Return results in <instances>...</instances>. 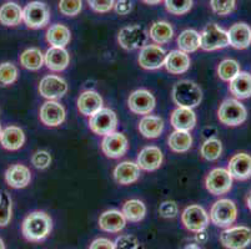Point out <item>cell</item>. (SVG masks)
<instances>
[{
    "label": "cell",
    "mask_w": 251,
    "mask_h": 249,
    "mask_svg": "<svg viewBox=\"0 0 251 249\" xmlns=\"http://www.w3.org/2000/svg\"><path fill=\"white\" fill-rule=\"evenodd\" d=\"M52 230V221L45 212H31L22 225L23 236L26 241L39 243L49 237Z\"/></svg>",
    "instance_id": "obj_1"
},
{
    "label": "cell",
    "mask_w": 251,
    "mask_h": 249,
    "mask_svg": "<svg viewBox=\"0 0 251 249\" xmlns=\"http://www.w3.org/2000/svg\"><path fill=\"white\" fill-rule=\"evenodd\" d=\"M171 96H173V101L175 102V105H177V107L193 109L201 102L202 91L195 82L190 80H182L175 84Z\"/></svg>",
    "instance_id": "obj_2"
},
{
    "label": "cell",
    "mask_w": 251,
    "mask_h": 249,
    "mask_svg": "<svg viewBox=\"0 0 251 249\" xmlns=\"http://www.w3.org/2000/svg\"><path fill=\"white\" fill-rule=\"evenodd\" d=\"M218 118L226 126H240L248 118V110L239 100L226 99L219 107Z\"/></svg>",
    "instance_id": "obj_3"
},
{
    "label": "cell",
    "mask_w": 251,
    "mask_h": 249,
    "mask_svg": "<svg viewBox=\"0 0 251 249\" xmlns=\"http://www.w3.org/2000/svg\"><path fill=\"white\" fill-rule=\"evenodd\" d=\"M209 218L216 227H231V225H234L237 218L236 204L231 200H227V198L216 201L213 207H211Z\"/></svg>",
    "instance_id": "obj_4"
},
{
    "label": "cell",
    "mask_w": 251,
    "mask_h": 249,
    "mask_svg": "<svg viewBox=\"0 0 251 249\" xmlns=\"http://www.w3.org/2000/svg\"><path fill=\"white\" fill-rule=\"evenodd\" d=\"M229 46V38L227 31L218 24H209L204 27L200 34V47L205 51H214V50L224 49Z\"/></svg>",
    "instance_id": "obj_5"
},
{
    "label": "cell",
    "mask_w": 251,
    "mask_h": 249,
    "mask_svg": "<svg viewBox=\"0 0 251 249\" xmlns=\"http://www.w3.org/2000/svg\"><path fill=\"white\" fill-rule=\"evenodd\" d=\"M220 242L226 249H245L251 243V229L245 226H236L224 229Z\"/></svg>",
    "instance_id": "obj_6"
},
{
    "label": "cell",
    "mask_w": 251,
    "mask_h": 249,
    "mask_svg": "<svg viewBox=\"0 0 251 249\" xmlns=\"http://www.w3.org/2000/svg\"><path fill=\"white\" fill-rule=\"evenodd\" d=\"M50 19L49 8L43 1H31L23 9V22L30 29H42Z\"/></svg>",
    "instance_id": "obj_7"
},
{
    "label": "cell",
    "mask_w": 251,
    "mask_h": 249,
    "mask_svg": "<svg viewBox=\"0 0 251 249\" xmlns=\"http://www.w3.org/2000/svg\"><path fill=\"white\" fill-rule=\"evenodd\" d=\"M116 126H118V116L110 109L102 107L98 113L90 116V120H89V127L91 131L100 136H106L115 132Z\"/></svg>",
    "instance_id": "obj_8"
},
{
    "label": "cell",
    "mask_w": 251,
    "mask_h": 249,
    "mask_svg": "<svg viewBox=\"0 0 251 249\" xmlns=\"http://www.w3.org/2000/svg\"><path fill=\"white\" fill-rule=\"evenodd\" d=\"M205 187L213 196H223L230 192L232 177L227 168H214L205 178Z\"/></svg>",
    "instance_id": "obj_9"
},
{
    "label": "cell",
    "mask_w": 251,
    "mask_h": 249,
    "mask_svg": "<svg viewBox=\"0 0 251 249\" xmlns=\"http://www.w3.org/2000/svg\"><path fill=\"white\" fill-rule=\"evenodd\" d=\"M209 214L199 204L189 205L181 214V222L184 227L194 233L204 232L209 225Z\"/></svg>",
    "instance_id": "obj_10"
},
{
    "label": "cell",
    "mask_w": 251,
    "mask_h": 249,
    "mask_svg": "<svg viewBox=\"0 0 251 249\" xmlns=\"http://www.w3.org/2000/svg\"><path fill=\"white\" fill-rule=\"evenodd\" d=\"M148 40L147 31L140 25H129L119 31L118 43L123 49L131 51L145 46Z\"/></svg>",
    "instance_id": "obj_11"
},
{
    "label": "cell",
    "mask_w": 251,
    "mask_h": 249,
    "mask_svg": "<svg viewBox=\"0 0 251 249\" xmlns=\"http://www.w3.org/2000/svg\"><path fill=\"white\" fill-rule=\"evenodd\" d=\"M166 51L159 45H145L139 54V65L147 70H156L164 66Z\"/></svg>",
    "instance_id": "obj_12"
},
{
    "label": "cell",
    "mask_w": 251,
    "mask_h": 249,
    "mask_svg": "<svg viewBox=\"0 0 251 249\" xmlns=\"http://www.w3.org/2000/svg\"><path fill=\"white\" fill-rule=\"evenodd\" d=\"M39 92L48 100L61 99L68 92V84L56 75H48L39 84Z\"/></svg>",
    "instance_id": "obj_13"
},
{
    "label": "cell",
    "mask_w": 251,
    "mask_h": 249,
    "mask_svg": "<svg viewBox=\"0 0 251 249\" xmlns=\"http://www.w3.org/2000/svg\"><path fill=\"white\" fill-rule=\"evenodd\" d=\"M129 143L125 135L120 132H113L104 136L101 142V150L109 158H120L126 154Z\"/></svg>",
    "instance_id": "obj_14"
},
{
    "label": "cell",
    "mask_w": 251,
    "mask_h": 249,
    "mask_svg": "<svg viewBox=\"0 0 251 249\" xmlns=\"http://www.w3.org/2000/svg\"><path fill=\"white\" fill-rule=\"evenodd\" d=\"M155 97L150 91L148 90H136L129 96L127 106L130 111L138 115H149L155 109Z\"/></svg>",
    "instance_id": "obj_15"
},
{
    "label": "cell",
    "mask_w": 251,
    "mask_h": 249,
    "mask_svg": "<svg viewBox=\"0 0 251 249\" xmlns=\"http://www.w3.org/2000/svg\"><path fill=\"white\" fill-rule=\"evenodd\" d=\"M65 109L55 100H49L40 109V121L48 127L60 126L65 121Z\"/></svg>",
    "instance_id": "obj_16"
},
{
    "label": "cell",
    "mask_w": 251,
    "mask_h": 249,
    "mask_svg": "<svg viewBox=\"0 0 251 249\" xmlns=\"http://www.w3.org/2000/svg\"><path fill=\"white\" fill-rule=\"evenodd\" d=\"M227 171L232 180L246 181L251 177V156L245 152L236 154L230 158Z\"/></svg>",
    "instance_id": "obj_17"
},
{
    "label": "cell",
    "mask_w": 251,
    "mask_h": 249,
    "mask_svg": "<svg viewBox=\"0 0 251 249\" xmlns=\"http://www.w3.org/2000/svg\"><path fill=\"white\" fill-rule=\"evenodd\" d=\"M5 182L11 188H25L31 181V172L26 166L15 163L5 171Z\"/></svg>",
    "instance_id": "obj_18"
},
{
    "label": "cell",
    "mask_w": 251,
    "mask_h": 249,
    "mask_svg": "<svg viewBox=\"0 0 251 249\" xmlns=\"http://www.w3.org/2000/svg\"><path fill=\"white\" fill-rule=\"evenodd\" d=\"M229 45L237 50L248 49L251 44V27L246 23H236L227 30Z\"/></svg>",
    "instance_id": "obj_19"
},
{
    "label": "cell",
    "mask_w": 251,
    "mask_h": 249,
    "mask_svg": "<svg viewBox=\"0 0 251 249\" xmlns=\"http://www.w3.org/2000/svg\"><path fill=\"white\" fill-rule=\"evenodd\" d=\"M139 168L144 171H155L163 163V152L156 146H148L140 151L138 156Z\"/></svg>",
    "instance_id": "obj_20"
},
{
    "label": "cell",
    "mask_w": 251,
    "mask_h": 249,
    "mask_svg": "<svg viewBox=\"0 0 251 249\" xmlns=\"http://www.w3.org/2000/svg\"><path fill=\"white\" fill-rule=\"evenodd\" d=\"M44 63L51 71H63L70 63V55L65 47L51 46L44 55Z\"/></svg>",
    "instance_id": "obj_21"
},
{
    "label": "cell",
    "mask_w": 251,
    "mask_h": 249,
    "mask_svg": "<svg viewBox=\"0 0 251 249\" xmlns=\"http://www.w3.org/2000/svg\"><path fill=\"white\" fill-rule=\"evenodd\" d=\"M125 225H126V219H125L124 214L123 212L116 211V209L105 211L99 217V227L104 232L119 233L124 229Z\"/></svg>",
    "instance_id": "obj_22"
},
{
    "label": "cell",
    "mask_w": 251,
    "mask_h": 249,
    "mask_svg": "<svg viewBox=\"0 0 251 249\" xmlns=\"http://www.w3.org/2000/svg\"><path fill=\"white\" fill-rule=\"evenodd\" d=\"M100 109H102V99L97 91H84L79 96V99H77V110H79V113L81 115L90 117L95 113H98Z\"/></svg>",
    "instance_id": "obj_23"
},
{
    "label": "cell",
    "mask_w": 251,
    "mask_h": 249,
    "mask_svg": "<svg viewBox=\"0 0 251 249\" xmlns=\"http://www.w3.org/2000/svg\"><path fill=\"white\" fill-rule=\"evenodd\" d=\"M140 177V168L138 163L130 161H124L119 163L114 170V178L119 184L127 186L136 182Z\"/></svg>",
    "instance_id": "obj_24"
},
{
    "label": "cell",
    "mask_w": 251,
    "mask_h": 249,
    "mask_svg": "<svg viewBox=\"0 0 251 249\" xmlns=\"http://www.w3.org/2000/svg\"><path fill=\"white\" fill-rule=\"evenodd\" d=\"M190 64V58L186 52H182L180 50H173L169 54H166L164 66L170 74L180 75L188 71Z\"/></svg>",
    "instance_id": "obj_25"
},
{
    "label": "cell",
    "mask_w": 251,
    "mask_h": 249,
    "mask_svg": "<svg viewBox=\"0 0 251 249\" xmlns=\"http://www.w3.org/2000/svg\"><path fill=\"white\" fill-rule=\"evenodd\" d=\"M229 91L236 100H245L251 97V75L240 71L230 81Z\"/></svg>",
    "instance_id": "obj_26"
},
{
    "label": "cell",
    "mask_w": 251,
    "mask_h": 249,
    "mask_svg": "<svg viewBox=\"0 0 251 249\" xmlns=\"http://www.w3.org/2000/svg\"><path fill=\"white\" fill-rule=\"evenodd\" d=\"M171 125L175 130L179 131H190L196 125V115L193 109H186V107H177L173 111L171 115Z\"/></svg>",
    "instance_id": "obj_27"
},
{
    "label": "cell",
    "mask_w": 251,
    "mask_h": 249,
    "mask_svg": "<svg viewBox=\"0 0 251 249\" xmlns=\"http://www.w3.org/2000/svg\"><path fill=\"white\" fill-rule=\"evenodd\" d=\"M25 142V135L20 127L9 126L4 129L0 135V143L5 150L17 151L23 147Z\"/></svg>",
    "instance_id": "obj_28"
},
{
    "label": "cell",
    "mask_w": 251,
    "mask_h": 249,
    "mask_svg": "<svg viewBox=\"0 0 251 249\" xmlns=\"http://www.w3.org/2000/svg\"><path fill=\"white\" fill-rule=\"evenodd\" d=\"M139 131L145 138H157L164 131L163 118L157 116H144L139 122Z\"/></svg>",
    "instance_id": "obj_29"
},
{
    "label": "cell",
    "mask_w": 251,
    "mask_h": 249,
    "mask_svg": "<svg viewBox=\"0 0 251 249\" xmlns=\"http://www.w3.org/2000/svg\"><path fill=\"white\" fill-rule=\"evenodd\" d=\"M23 22V9L14 1L0 6V24L4 26H17Z\"/></svg>",
    "instance_id": "obj_30"
},
{
    "label": "cell",
    "mask_w": 251,
    "mask_h": 249,
    "mask_svg": "<svg viewBox=\"0 0 251 249\" xmlns=\"http://www.w3.org/2000/svg\"><path fill=\"white\" fill-rule=\"evenodd\" d=\"M45 36H47V41L51 46L65 47L70 43L72 33L65 25L54 24L48 29Z\"/></svg>",
    "instance_id": "obj_31"
},
{
    "label": "cell",
    "mask_w": 251,
    "mask_h": 249,
    "mask_svg": "<svg viewBox=\"0 0 251 249\" xmlns=\"http://www.w3.org/2000/svg\"><path fill=\"white\" fill-rule=\"evenodd\" d=\"M169 147L171 151L176 154H184L188 152L193 146V137L189 131H179L175 130L173 134L169 136Z\"/></svg>",
    "instance_id": "obj_32"
},
{
    "label": "cell",
    "mask_w": 251,
    "mask_h": 249,
    "mask_svg": "<svg viewBox=\"0 0 251 249\" xmlns=\"http://www.w3.org/2000/svg\"><path fill=\"white\" fill-rule=\"evenodd\" d=\"M177 46L186 54L195 52L200 47V34L194 29H186L177 36Z\"/></svg>",
    "instance_id": "obj_33"
},
{
    "label": "cell",
    "mask_w": 251,
    "mask_h": 249,
    "mask_svg": "<svg viewBox=\"0 0 251 249\" xmlns=\"http://www.w3.org/2000/svg\"><path fill=\"white\" fill-rule=\"evenodd\" d=\"M20 65L23 68L31 70V71H36L39 68H42L44 65V55L40 51V49L36 47H30L26 49L22 55H20Z\"/></svg>",
    "instance_id": "obj_34"
},
{
    "label": "cell",
    "mask_w": 251,
    "mask_h": 249,
    "mask_svg": "<svg viewBox=\"0 0 251 249\" xmlns=\"http://www.w3.org/2000/svg\"><path fill=\"white\" fill-rule=\"evenodd\" d=\"M149 35L156 44H168L174 36V29L166 22H155L150 27Z\"/></svg>",
    "instance_id": "obj_35"
},
{
    "label": "cell",
    "mask_w": 251,
    "mask_h": 249,
    "mask_svg": "<svg viewBox=\"0 0 251 249\" xmlns=\"http://www.w3.org/2000/svg\"><path fill=\"white\" fill-rule=\"evenodd\" d=\"M123 214L130 222H140L147 214V207L140 200H129L123 205Z\"/></svg>",
    "instance_id": "obj_36"
},
{
    "label": "cell",
    "mask_w": 251,
    "mask_h": 249,
    "mask_svg": "<svg viewBox=\"0 0 251 249\" xmlns=\"http://www.w3.org/2000/svg\"><path fill=\"white\" fill-rule=\"evenodd\" d=\"M223 154V143L218 138H207L200 148V155L206 161H216Z\"/></svg>",
    "instance_id": "obj_37"
},
{
    "label": "cell",
    "mask_w": 251,
    "mask_h": 249,
    "mask_svg": "<svg viewBox=\"0 0 251 249\" xmlns=\"http://www.w3.org/2000/svg\"><path fill=\"white\" fill-rule=\"evenodd\" d=\"M240 64L234 59H225L218 66V75L223 81L230 82L239 72H240Z\"/></svg>",
    "instance_id": "obj_38"
},
{
    "label": "cell",
    "mask_w": 251,
    "mask_h": 249,
    "mask_svg": "<svg viewBox=\"0 0 251 249\" xmlns=\"http://www.w3.org/2000/svg\"><path fill=\"white\" fill-rule=\"evenodd\" d=\"M13 216V201L6 191H0V227H6Z\"/></svg>",
    "instance_id": "obj_39"
},
{
    "label": "cell",
    "mask_w": 251,
    "mask_h": 249,
    "mask_svg": "<svg viewBox=\"0 0 251 249\" xmlns=\"http://www.w3.org/2000/svg\"><path fill=\"white\" fill-rule=\"evenodd\" d=\"M18 68L13 63L0 64V86H9L18 80Z\"/></svg>",
    "instance_id": "obj_40"
},
{
    "label": "cell",
    "mask_w": 251,
    "mask_h": 249,
    "mask_svg": "<svg viewBox=\"0 0 251 249\" xmlns=\"http://www.w3.org/2000/svg\"><path fill=\"white\" fill-rule=\"evenodd\" d=\"M165 8L174 15H184L193 8V0H164Z\"/></svg>",
    "instance_id": "obj_41"
},
{
    "label": "cell",
    "mask_w": 251,
    "mask_h": 249,
    "mask_svg": "<svg viewBox=\"0 0 251 249\" xmlns=\"http://www.w3.org/2000/svg\"><path fill=\"white\" fill-rule=\"evenodd\" d=\"M83 9L81 0H60L59 1V10L65 17H76Z\"/></svg>",
    "instance_id": "obj_42"
},
{
    "label": "cell",
    "mask_w": 251,
    "mask_h": 249,
    "mask_svg": "<svg viewBox=\"0 0 251 249\" xmlns=\"http://www.w3.org/2000/svg\"><path fill=\"white\" fill-rule=\"evenodd\" d=\"M210 6L215 14L220 17H226L234 11L236 0H210Z\"/></svg>",
    "instance_id": "obj_43"
},
{
    "label": "cell",
    "mask_w": 251,
    "mask_h": 249,
    "mask_svg": "<svg viewBox=\"0 0 251 249\" xmlns=\"http://www.w3.org/2000/svg\"><path fill=\"white\" fill-rule=\"evenodd\" d=\"M31 163L38 170H45L51 163V156L48 151H36L31 156Z\"/></svg>",
    "instance_id": "obj_44"
},
{
    "label": "cell",
    "mask_w": 251,
    "mask_h": 249,
    "mask_svg": "<svg viewBox=\"0 0 251 249\" xmlns=\"http://www.w3.org/2000/svg\"><path fill=\"white\" fill-rule=\"evenodd\" d=\"M140 244L141 243L139 242V239L136 237L131 236V234L120 236L114 242L115 249H136Z\"/></svg>",
    "instance_id": "obj_45"
},
{
    "label": "cell",
    "mask_w": 251,
    "mask_h": 249,
    "mask_svg": "<svg viewBox=\"0 0 251 249\" xmlns=\"http://www.w3.org/2000/svg\"><path fill=\"white\" fill-rule=\"evenodd\" d=\"M159 213L163 218H175L179 213V208L174 201H165L159 207Z\"/></svg>",
    "instance_id": "obj_46"
},
{
    "label": "cell",
    "mask_w": 251,
    "mask_h": 249,
    "mask_svg": "<svg viewBox=\"0 0 251 249\" xmlns=\"http://www.w3.org/2000/svg\"><path fill=\"white\" fill-rule=\"evenodd\" d=\"M91 9L97 13H109L111 9H114V0H86Z\"/></svg>",
    "instance_id": "obj_47"
},
{
    "label": "cell",
    "mask_w": 251,
    "mask_h": 249,
    "mask_svg": "<svg viewBox=\"0 0 251 249\" xmlns=\"http://www.w3.org/2000/svg\"><path fill=\"white\" fill-rule=\"evenodd\" d=\"M114 9L119 15H127L133 9V4L130 0H119L114 4Z\"/></svg>",
    "instance_id": "obj_48"
},
{
    "label": "cell",
    "mask_w": 251,
    "mask_h": 249,
    "mask_svg": "<svg viewBox=\"0 0 251 249\" xmlns=\"http://www.w3.org/2000/svg\"><path fill=\"white\" fill-rule=\"evenodd\" d=\"M89 249H115L114 242H111L108 238H98L93 241Z\"/></svg>",
    "instance_id": "obj_49"
},
{
    "label": "cell",
    "mask_w": 251,
    "mask_h": 249,
    "mask_svg": "<svg viewBox=\"0 0 251 249\" xmlns=\"http://www.w3.org/2000/svg\"><path fill=\"white\" fill-rule=\"evenodd\" d=\"M145 4H149V5H156V4H160L163 0H143Z\"/></svg>",
    "instance_id": "obj_50"
},
{
    "label": "cell",
    "mask_w": 251,
    "mask_h": 249,
    "mask_svg": "<svg viewBox=\"0 0 251 249\" xmlns=\"http://www.w3.org/2000/svg\"><path fill=\"white\" fill-rule=\"evenodd\" d=\"M246 205H248L249 211L251 212V192L248 195V198H246Z\"/></svg>",
    "instance_id": "obj_51"
},
{
    "label": "cell",
    "mask_w": 251,
    "mask_h": 249,
    "mask_svg": "<svg viewBox=\"0 0 251 249\" xmlns=\"http://www.w3.org/2000/svg\"><path fill=\"white\" fill-rule=\"evenodd\" d=\"M185 249H200V247L195 243H191V244H188Z\"/></svg>",
    "instance_id": "obj_52"
},
{
    "label": "cell",
    "mask_w": 251,
    "mask_h": 249,
    "mask_svg": "<svg viewBox=\"0 0 251 249\" xmlns=\"http://www.w3.org/2000/svg\"><path fill=\"white\" fill-rule=\"evenodd\" d=\"M0 249H5V244H4V241L0 238Z\"/></svg>",
    "instance_id": "obj_53"
},
{
    "label": "cell",
    "mask_w": 251,
    "mask_h": 249,
    "mask_svg": "<svg viewBox=\"0 0 251 249\" xmlns=\"http://www.w3.org/2000/svg\"><path fill=\"white\" fill-rule=\"evenodd\" d=\"M136 249H144V246H143V244H140V246H139Z\"/></svg>",
    "instance_id": "obj_54"
},
{
    "label": "cell",
    "mask_w": 251,
    "mask_h": 249,
    "mask_svg": "<svg viewBox=\"0 0 251 249\" xmlns=\"http://www.w3.org/2000/svg\"><path fill=\"white\" fill-rule=\"evenodd\" d=\"M1 131H3V129H1V125H0V135H1Z\"/></svg>",
    "instance_id": "obj_55"
}]
</instances>
